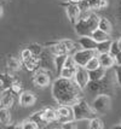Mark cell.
<instances>
[{
  "mask_svg": "<svg viewBox=\"0 0 121 129\" xmlns=\"http://www.w3.org/2000/svg\"><path fill=\"white\" fill-rule=\"evenodd\" d=\"M52 95L58 104L71 106L82 98V89L74 79L58 77L52 83Z\"/></svg>",
  "mask_w": 121,
  "mask_h": 129,
  "instance_id": "cell-1",
  "label": "cell"
},
{
  "mask_svg": "<svg viewBox=\"0 0 121 129\" xmlns=\"http://www.w3.org/2000/svg\"><path fill=\"white\" fill-rule=\"evenodd\" d=\"M98 17L96 15H88L80 17L75 23V31L80 36H90L94 29H97Z\"/></svg>",
  "mask_w": 121,
  "mask_h": 129,
  "instance_id": "cell-2",
  "label": "cell"
},
{
  "mask_svg": "<svg viewBox=\"0 0 121 129\" xmlns=\"http://www.w3.org/2000/svg\"><path fill=\"white\" fill-rule=\"evenodd\" d=\"M73 110V117L74 121H85V119H91L92 117L96 116V112L93 111L91 105H88L86 100H84L81 98L80 100H78L74 105H71Z\"/></svg>",
  "mask_w": 121,
  "mask_h": 129,
  "instance_id": "cell-3",
  "label": "cell"
},
{
  "mask_svg": "<svg viewBox=\"0 0 121 129\" xmlns=\"http://www.w3.org/2000/svg\"><path fill=\"white\" fill-rule=\"evenodd\" d=\"M92 109L96 113L99 115H105L107 112H109L110 109H111V99L108 94L102 93V94H98L92 101Z\"/></svg>",
  "mask_w": 121,
  "mask_h": 129,
  "instance_id": "cell-4",
  "label": "cell"
},
{
  "mask_svg": "<svg viewBox=\"0 0 121 129\" xmlns=\"http://www.w3.org/2000/svg\"><path fill=\"white\" fill-rule=\"evenodd\" d=\"M94 56H97L96 50H86V48H82V50L75 52L74 56H73V59H74L75 64H76L78 67H85V64Z\"/></svg>",
  "mask_w": 121,
  "mask_h": 129,
  "instance_id": "cell-5",
  "label": "cell"
},
{
  "mask_svg": "<svg viewBox=\"0 0 121 129\" xmlns=\"http://www.w3.org/2000/svg\"><path fill=\"white\" fill-rule=\"evenodd\" d=\"M56 121L61 124L68 123V122H74L71 106L61 105V106L58 107V110H56Z\"/></svg>",
  "mask_w": 121,
  "mask_h": 129,
  "instance_id": "cell-6",
  "label": "cell"
},
{
  "mask_svg": "<svg viewBox=\"0 0 121 129\" xmlns=\"http://www.w3.org/2000/svg\"><path fill=\"white\" fill-rule=\"evenodd\" d=\"M74 81L76 82V84L80 87L81 89H85L87 87V83L90 82L88 71L84 67H78L74 75Z\"/></svg>",
  "mask_w": 121,
  "mask_h": 129,
  "instance_id": "cell-7",
  "label": "cell"
},
{
  "mask_svg": "<svg viewBox=\"0 0 121 129\" xmlns=\"http://www.w3.org/2000/svg\"><path fill=\"white\" fill-rule=\"evenodd\" d=\"M67 15H68V19L71 24H75L78 22V19L80 18V7L76 4H67Z\"/></svg>",
  "mask_w": 121,
  "mask_h": 129,
  "instance_id": "cell-8",
  "label": "cell"
},
{
  "mask_svg": "<svg viewBox=\"0 0 121 129\" xmlns=\"http://www.w3.org/2000/svg\"><path fill=\"white\" fill-rule=\"evenodd\" d=\"M15 103V94L10 89L3 90V94L0 95V107L10 109Z\"/></svg>",
  "mask_w": 121,
  "mask_h": 129,
  "instance_id": "cell-9",
  "label": "cell"
},
{
  "mask_svg": "<svg viewBox=\"0 0 121 129\" xmlns=\"http://www.w3.org/2000/svg\"><path fill=\"white\" fill-rule=\"evenodd\" d=\"M97 58H98V62H99V65L102 68H104V69H107V70L115 65L114 57L111 56L109 52H107V53H99Z\"/></svg>",
  "mask_w": 121,
  "mask_h": 129,
  "instance_id": "cell-10",
  "label": "cell"
},
{
  "mask_svg": "<svg viewBox=\"0 0 121 129\" xmlns=\"http://www.w3.org/2000/svg\"><path fill=\"white\" fill-rule=\"evenodd\" d=\"M36 101V96L32 93V92H22L19 94V104L21 106L23 107H28V106H33Z\"/></svg>",
  "mask_w": 121,
  "mask_h": 129,
  "instance_id": "cell-11",
  "label": "cell"
},
{
  "mask_svg": "<svg viewBox=\"0 0 121 129\" xmlns=\"http://www.w3.org/2000/svg\"><path fill=\"white\" fill-rule=\"evenodd\" d=\"M34 83L39 87H46L50 84V76L41 70H36V74L34 75Z\"/></svg>",
  "mask_w": 121,
  "mask_h": 129,
  "instance_id": "cell-12",
  "label": "cell"
},
{
  "mask_svg": "<svg viewBox=\"0 0 121 129\" xmlns=\"http://www.w3.org/2000/svg\"><path fill=\"white\" fill-rule=\"evenodd\" d=\"M17 80L15 79L13 76L9 75V74H1L0 75V86H1V90H5V89H10L11 86Z\"/></svg>",
  "mask_w": 121,
  "mask_h": 129,
  "instance_id": "cell-13",
  "label": "cell"
},
{
  "mask_svg": "<svg viewBox=\"0 0 121 129\" xmlns=\"http://www.w3.org/2000/svg\"><path fill=\"white\" fill-rule=\"evenodd\" d=\"M107 75V69H104L102 67H98L97 69H93L88 71V77L90 81H99L102 80Z\"/></svg>",
  "mask_w": 121,
  "mask_h": 129,
  "instance_id": "cell-14",
  "label": "cell"
},
{
  "mask_svg": "<svg viewBox=\"0 0 121 129\" xmlns=\"http://www.w3.org/2000/svg\"><path fill=\"white\" fill-rule=\"evenodd\" d=\"M78 42L82 48H86V50H96V46H97V42L91 36H81L78 40Z\"/></svg>",
  "mask_w": 121,
  "mask_h": 129,
  "instance_id": "cell-15",
  "label": "cell"
},
{
  "mask_svg": "<svg viewBox=\"0 0 121 129\" xmlns=\"http://www.w3.org/2000/svg\"><path fill=\"white\" fill-rule=\"evenodd\" d=\"M23 64L28 71H36L39 69V58L36 56H32L29 59L23 60Z\"/></svg>",
  "mask_w": 121,
  "mask_h": 129,
  "instance_id": "cell-16",
  "label": "cell"
},
{
  "mask_svg": "<svg viewBox=\"0 0 121 129\" xmlns=\"http://www.w3.org/2000/svg\"><path fill=\"white\" fill-rule=\"evenodd\" d=\"M97 28L101 29V30H103L104 33L110 34L111 33V30H113V25H111V23H110V21L108 19V18L101 17V18H98Z\"/></svg>",
  "mask_w": 121,
  "mask_h": 129,
  "instance_id": "cell-17",
  "label": "cell"
},
{
  "mask_svg": "<svg viewBox=\"0 0 121 129\" xmlns=\"http://www.w3.org/2000/svg\"><path fill=\"white\" fill-rule=\"evenodd\" d=\"M11 122V112L6 107H0V124L7 125Z\"/></svg>",
  "mask_w": 121,
  "mask_h": 129,
  "instance_id": "cell-18",
  "label": "cell"
},
{
  "mask_svg": "<svg viewBox=\"0 0 121 129\" xmlns=\"http://www.w3.org/2000/svg\"><path fill=\"white\" fill-rule=\"evenodd\" d=\"M90 36H91V38H92L96 42H101V41H104V40L109 39V34L104 33L103 30H101V29H98V28L94 29Z\"/></svg>",
  "mask_w": 121,
  "mask_h": 129,
  "instance_id": "cell-19",
  "label": "cell"
},
{
  "mask_svg": "<svg viewBox=\"0 0 121 129\" xmlns=\"http://www.w3.org/2000/svg\"><path fill=\"white\" fill-rule=\"evenodd\" d=\"M50 50H51V52L55 56H57V54H68V51H67V48L64 47V45L61 41L56 42V44H52Z\"/></svg>",
  "mask_w": 121,
  "mask_h": 129,
  "instance_id": "cell-20",
  "label": "cell"
},
{
  "mask_svg": "<svg viewBox=\"0 0 121 129\" xmlns=\"http://www.w3.org/2000/svg\"><path fill=\"white\" fill-rule=\"evenodd\" d=\"M110 45H111V40L110 39L101 41V42H97L96 52H97V53H107V52H109Z\"/></svg>",
  "mask_w": 121,
  "mask_h": 129,
  "instance_id": "cell-21",
  "label": "cell"
},
{
  "mask_svg": "<svg viewBox=\"0 0 121 129\" xmlns=\"http://www.w3.org/2000/svg\"><path fill=\"white\" fill-rule=\"evenodd\" d=\"M41 111H42V116H44V118H45V121H46L47 123L56 121V111H55L53 109L46 107V109H44V110H41Z\"/></svg>",
  "mask_w": 121,
  "mask_h": 129,
  "instance_id": "cell-22",
  "label": "cell"
},
{
  "mask_svg": "<svg viewBox=\"0 0 121 129\" xmlns=\"http://www.w3.org/2000/svg\"><path fill=\"white\" fill-rule=\"evenodd\" d=\"M76 68L78 67H74V68H65V67H63L62 68V70L59 71V77H64V79H74Z\"/></svg>",
  "mask_w": 121,
  "mask_h": 129,
  "instance_id": "cell-23",
  "label": "cell"
},
{
  "mask_svg": "<svg viewBox=\"0 0 121 129\" xmlns=\"http://www.w3.org/2000/svg\"><path fill=\"white\" fill-rule=\"evenodd\" d=\"M29 119H32L33 122H35V123L38 124V127L40 128L42 124H47V122L45 121V118H44V116H42V111H38V112H35L32 117L29 118Z\"/></svg>",
  "mask_w": 121,
  "mask_h": 129,
  "instance_id": "cell-24",
  "label": "cell"
},
{
  "mask_svg": "<svg viewBox=\"0 0 121 129\" xmlns=\"http://www.w3.org/2000/svg\"><path fill=\"white\" fill-rule=\"evenodd\" d=\"M67 57H68V54H57V56L55 57V65H56V69H57L58 74H59V71L62 70Z\"/></svg>",
  "mask_w": 121,
  "mask_h": 129,
  "instance_id": "cell-25",
  "label": "cell"
},
{
  "mask_svg": "<svg viewBox=\"0 0 121 129\" xmlns=\"http://www.w3.org/2000/svg\"><path fill=\"white\" fill-rule=\"evenodd\" d=\"M104 125H103V121L101 118L98 117H92L90 119V123H88V128L90 129H102Z\"/></svg>",
  "mask_w": 121,
  "mask_h": 129,
  "instance_id": "cell-26",
  "label": "cell"
},
{
  "mask_svg": "<svg viewBox=\"0 0 121 129\" xmlns=\"http://www.w3.org/2000/svg\"><path fill=\"white\" fill-rule=\"evenodd\" d=\"M98 67H101L99 65V62H98V58H97V56H94V57H92L88 62L85 64V69H86L87 71H90V70H93V69H97Z\"/></svg>",
  "mask_w": 121,
  "mask_h": 129,
  "instance_id": "cell-27",
  "label": "cell"
},
{
  "mask_svg": "<svg viewBox=\"0 0 121 129\" xmlns=\"http://www.w3.org/2000/svg\"><path fill=\"white\" fill-rule=\"evenodd\" d=\"M7 67H9V69H11V70H18L21 68V63L15 57H10L7 59Z\"/></svg>",
  "mask_w": 121,
  "mask_h": 129,
  "instance_id": "cell-28",
  "label": "cell"
},
{
  "mask_svg": "<svg viewBox=\"0 0 121 129\" xmlns=\"http://www.w3.org/2000/svg\"><path fill=\"white\" fill-rule=\"evenodd\" d=\"M17 128H22V129H38V124L33 122L32 119H27V121H23L22 123L18 125Z\"/></svg>",
  "mask_w": 121,
  "mask_h": 129,
  "instance_id": "cell-29",
  "label": "cell"
},
{
  "mask_svg": "<svg viewBox=\"0 0 121 129\" xmlns=\"http://www.w3.org/2000/svg\"><path fill=\"white\" fill-rule=\"evenodd\" d=\"M61 42L64 45V47L67 48V51H68V52H70V51H74L75 47H76L75 42H74V41H71V40H62Z\"/></svg>",
  "mask_w": 121,
  "mask_h": 129,
  "instance_id": "cell-30",
  "label": "cell"
},
{
  "mask_svg": "<svg viewBox=\"0 0 121 129\" xmlns=\"http://www.w3.org/2000/svg\"><path fill=\"white\" fill-rule=\"evenodd\" d=\"M10 90H11L13 94H21V93H22V86H21V83H19L18 81H16V82L11 86Z\"/></svg>",
  "mask_w": 121,
  "mask_h": 129,
  "instance_id": "cell-31",
  "label": "cell"
},
{
  "mask_svg": "<svg viewBox=\"0 0 121 129\" xmlns=\"http://www.w3.org/2000/svg\"><path fill=\"white\" fill-rule=\"evenodd\" d=\"M30 52L33 53V56H38L39 53H41V46L40 45H36V44H33L28 47Z\"/></svg>",
  "mask_w": 121,
  "mask_h": 129,
  "instance_id": "cell-32",
  "label": "cell"
},
{
  "mask_svg": "<svg viewBox=\"0 0 121 129\" xmlns=\"http://www.w3.org/2000/svg\"><path fill=\"white\" fill-rule=\"evenodd\" d=\"M119 51H120V48H119V46H117V42H116V41H111V45H110V48H109V53L114 57Z\"/></svg>",
  "mask_w": 121,
  "mask_h": 129,
  "instance_id": "cell-33",
  "label": "cell"
},
{
  "mask_svg": "<svg viewBox=\"0 0 121 129\" xmlns=\"http://www.w3.org/2000/svg\"><path fill=\"white\" fill-rule=\"evenodd\" d=\"M32 56H33V53L30 52L29 48H26V50H23L22 52H21V59H22V62L26 60V59H29Z\"/></svg>",
  "mask_w": 121,
  "mask_h": 129,
  "instance_id": "cell-34",
  "label": "cell"
},
{
  "mask_svg": "<svg viewBox=\"0 0 121 129\" xmlns=\"http://www.w3.org/2000/svg\"><path fill=\"white\" fill-rule=\"evenodd\" d=\"M115 79H116V82L117 84L121 87V65H116V69H115Z\"/></svg>",
  "mask_w": 121,
  "mask_h": 129,
  "instance_id": "cell-35",
  "label": "cell"
},
{
  "mask_svg": "<svg viewBox=\"0 0 121 129\" xmlns=\"http://www.w3.org/2000/svg\"><path fill=\"white\" fill-rule=\"evenodd\" d=\"M114 62H115V65H121V51H119L114 56Z\"/></svg>",
  "mask_w": 121,
  "mask_h": 129,
  "instance_id": "cell-36",
  "label": "cell"
},
{
  "mask_svg": "<svg viewBox=\"0 0 121 129\" xmlns=\"http://www.w3.org/2000/svg\"><path fill=\"white\" fill-rule=\"evenodd\" d=\"M116 42H117V46H119V48H120V51H121V38H120L119 40H117Z\"/></svg>",
  "mask_w": 121,
  "mask_h": 129,
  "instance_id": "cell-37",
  "label": "cell"
},
{
  "mask_svg": "<svg viewBox=\"0 0 121 129\" xmlns=\"http://www.w3.org/2000/svg\"><path fill=\"white\" fill-rule=\"evenodd\" d=\"M119 13H120V17H121V0H120V6H119Z\"/></svg>",
  "mask_w": 121,
  "mask_h": 129,
  "instance_id": "cell-38",
  "label": "cell"
},
{
  "mask_svg": "<svg viewBox=\"0 0 121 129\" xmlns=\"http://www.w3.org/2000/svg\"><path fill=\"white\" fill-rule=\"evenodd\" d=\"M3 16V9H1V6H0V17Z\"/></svg>",
  "mask_w": 121,
  "mask_h": 129,
  "instance_id": "cell-39",
  "label": "cell"
},
{
  "mask_svg": "<svg viewBox=\"0 0 121 129\" xmlns=\"http://www.w3.org/2000/svg\"><path fill=\"white\" fill-rule=\"evenodd\" d=\"M119 124H120V127H121V121H120V123H119Z\"/></svg>",
  "mask_w": 121,
  "mask_h": 129,
  "instance_id": "cell-40",
  "label": "cell"
}]
</instances>
